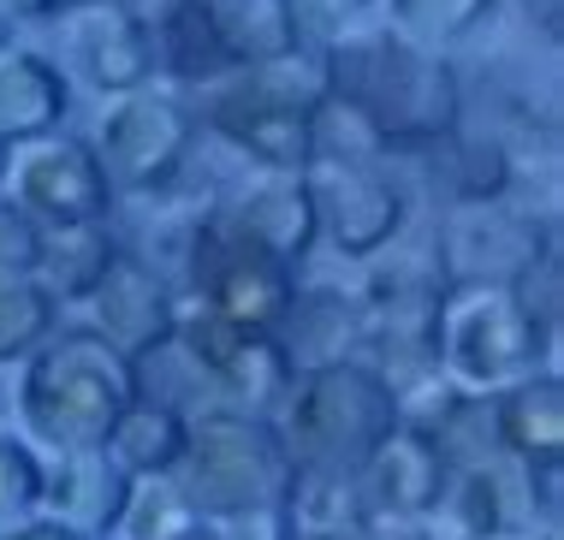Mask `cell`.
I'll list each match as a JSON object with an SVG mask.
<instances>
[{
  "label": "cell",
  "instance_id": "cell-1",
  "mask_svg": "<svg viewBox=\"0 0 564 540\" xmlns=\"http://www.w3.org/2000/svg\"><path fill=\"white\" fill-rule=\"evenodd\" d=\"M327 101L375 137V149H440L464 126V84L452 60L392 36L387 24H357L322 48Z\"/></svg>",
  "mask_w": 564,
  "mask_h": 540
},
{
  "label": "cell",
  "instance_id": "cell-2",
  "mask_svg": "<svg viewBox=\"0 0 564 540\" xmlns=\"http://www.w3.org/2000/svg\"><path fill=\"white\" fill-rule=\"evenodd\" d=\"M327 107L322 48H292L262 66H232L203 89V119L256 173H303L315 154V119Z\"/></svg>",
  "mask_w": 564,
  "mask_h": 540
},
{
  "label": "cell",
  "instance_id": "cell-3",
  "mask_svg": "<svg viewBox=\"0 0 564 540\" xmlns=\"http://www.w3.org/2000/svg\"><path fill=\"white\" fill-rule=\"evenodd\" d=\"M137 392H143L137 363H126L89 327H66L36 357H24L19 415L24 434L48 452H101Z\"/></svg>",
  "mask_w": 564,
  "mask_h": 540
},
{
  "label": "cell",
  "instance_id": "cell-4",
  "mask_svg": "<svg viewBox=\"0 0 564 540\" xmlns=\"http://www.w3.org/2000/svg\"><path fill=\"white\" fill-rule=\"evenodd\" d=\"M280 434L292 469H327V475H357L375 457V445L404 422L392 386L369 363H327L303 368L285 386L280 410L268 415Z\"/></svg>",
  "mask_w": 564,
  "mask_h": 540
},
{
  "label": "cell",
  "instance_id": "cell-5",
  "mask_svg": "<svg viewBox=\"0 0 564 540\" xmlns=\"http://www.w3.org/2000/svg\"><path fill=\"white\" fill-rule=\"evenodd\" d=\"M292 457L268 415H243L226 404H208L185 428V457L173 469V487L191 499L203 522H226L243 511L285 505L292 493Z\"/></svg>",
  "mask_w": 564,
  "mask_h": 540
},
{
  "label": "cell",
  "instance_id": "cell-6",
  "mask_svg": "<svg viewBox=\"0 0 564 540\" xmlns=\"http://www.w3.org/2000/svg\"><path fill=\"white\" fill-rule=\"evenodd\" d=\"M440 380L464 398H494L535 368H553V333L535 327L511 285H446L440 298Z\"/></svg>",
  "mask_w": 564,
  "mask_h": 540
},
{
  "label": "cell",
  "instance_id": "cell-7",
  "mask_svg": "<svg viewBox=\"0 0 564 540\" xmlns=\"http://www.w3.org/2000/svg\"><path fill=\"white\" fill-rule=\"evenodd\" d=\"M191 143H196V114L173 89L143 84L131 96L108 101L89 154L101 161V179H108L113 196H166L191 166Z\"/></svg>",
  "mask_w": 564,
  "mask_h": 540
},
{
  "label": "cell",
  "instance_id": "cell-8",
  "mask_svg": "<svg viewBox=\"0 0 564 540\" xmlns=\"http://www.w3.org/2000/svg\"><path fill=\"white\" fill-rule=\"evenodd\" d=\"M185 285H191L196 309H208L215 321H232V327H250V333H280L285 309L297 298V268L238 244L203 208L191 231V250H185Z\"/></svg>",
  "mask_w": 564,
  "mask_h": 540
},
{
  "label": "cell",
  "instance_id": "cell-9",
  "mask_svg": "<svg viewBox=\"0 0 564 540\" xmlns=\"http://www.w3.org/2000/svg\"><path fill=\"white\" fill-rule=\"evenodd\" d=\"M303 191L315 208V238H327L345 261H375L404 231V191L380 166V154L315 149L303 166Z\"/></svg>",
  "mask_w": 564,
  "mask_h": 540
},
{
  "label": "cell",
  "instance_id": "cell-10",
  "mask_svg": "<svg viewBox=\"0 0 564 540\" xmlns=\"http://www.w3.org/2000/svg\"><path fill=\"white\" fill-rule=\"evenodd\" d=\"M0 203L30 226H96L113 214V191L84 137H36L0 154Z\"/></svg>",
  "mask_w": 564,
  "mask_h": 540
},
{
  "label": "cell",
  "instance_id": "cell-11",
  "mask_svg": "<svg viewBox=\"0 0 564 540\" xmlns=\"http://www.w3.org/2000/svg\"><path fill=\"white\" fill-rule=\"evenodd\" d=\"M166 350H178L226 398V410H243V415H273L297 375L273 333L232 327V321H215L208 309H178V327Z\"/></svg>",
  "mask_w": 564,
  "mask_h": 540
},
{
  "label": "cell",
  "instance_id": "cell-12",
  "mask_svg": "<svg viewBox=\"0 0 564 540\" xmlns=\"http://www.w3.org/2000/svg\"><path fill=\"white\" fill-rule=\"evenodd\" d=\"M546 250H558V231L541 214L511 203H452L434 261L446 285H517Z\"/></svg>",
  "mask_w": 564,
  "mask_h": 540
},
{
  "label": "cell",
  "instance_id": "cell-13",
  "mask_svg": "<svg viewBox=\"0 0 564 540\" xmlns=\"http://www.w3.org/2000/svg\"><path fill=\"white\" fill-rule=\"evenodd\" d=\"M173 327H178V298L166 285V273L149 268L137 250H119L108 280L89 291V333L108 338L119 357L143 368L173 345Z\"/></svg>",
  "mask_w": 564,
  "mask_h": 540
},
{
  "label": "cell",
  "instance_id": "cell-14",
  "mask_svg": "<svg viewBox=\"0 0 564 540\" xmlns=\"http://www.w3.org/2000/svg\"><path fill=\"white\" fill-rule=\"evenodd\" d=\"M208 214L232 231L238 244L262 250L285 268H303L315 238V208H310V191H303V173H250L238 179L232 191H220Z\"/></svg>",
  "mask_w": 564,
  "mask_h": 540
},
{
  "label": "cell",
  "instance_id": "cell-15",
  "mask_svg": "<svg viewBox=\"0 0 564 540\" xmlns=\"http://www.w3.org/2000/svg\"><path fill=\"white\" fill-rule=\"evenodd\" d=\"M54 30H59V54L101 96H131V89H143L155 77L149 24L126 7H59Z\"/></svg>",
  "mask_w": 564,
  "mask_h": 540
},
{
  "label": "cell",
  "instance_id": "cell-16",
  "mask_svg": "<svg viewBox=\"0 0 564 540\" xmlns=\"http://www.w3.org/2000/svg\"><path fill=\"white\" fill-rule=\"evenodd\" d=\"M446 482H452V463L410 422L392 428V434L375 445V457L357 469V493H362L369 522H429Z\"/></svg>",
  "mask_w": 564,
  "mask_h": 540
},
{
  "label": "cell",
  "instance_id": "cell-17",
  "mask_svg": "<svg viewBox=\"0 0 564 540\" xmlns=\"http://www.w3.org/2000/svg\"><path fill=\"white\" fill-rule=\"evenodd\" d=\"M126 499H131V482L113 469L108 452H54V463H42L36 517L78 540L113 534L119 517H126Z\"/></svg>",
  "mask_w": 564,
  "mask_h": 540
},
{
  "label": "cell",
  "instance_id": "cell-18",
  "mask_svg": "<svg viewBox=\"0 0 564 540\" xmlns=\"http://www.w3.org/2000/svg\"><path fill=\"white\" fill-rule=\"evenodd\" d=\"M487 415H494V440L499 457L523 463H564V380L558 368H535L517 386L487 398Z\"/></svg>",
  "mask_w": 564,
  "mask_h": 540
},
{
  "label": "cell",
  "instance_id": "cell-19",
  "mask_svg": "<svg viewBox=\"0 0 564 540\" xmlns=\"http://www.w3.org/2000/svg\"><path fill=\"white\" fill-rule=\"evenodd\" d=\"M66 107H72V84L48 54H36V48L0 54V149L36 143V137L59 131Z\"/></svg>",
  "mask_w": 564,
  "mask_h": 540
},
{
  "label": "cell",
  "instance_id": "cell-20",
  "mask_svg": "<svg viewBox=\"0 0 564 540\" xmlns=\"http://www.w3.org/2000/svg\"><path fill=\"white\" fill-rule=\"evenodd\" d=\"M285 345V357L292 368H327V363H350L357 357V338H362V315H357V291H333V285H315L303 291L292 309H285L280 333H273Z\"/></svg>",
  "mask_w": 564,
  "mask_h": 540
},
{
  "label": "cell",
  "instance_id": "cell-21",
  "mask_svg": "<svg viewBox=\"0 0 564 540\" xmlns=\"http://www.w3.org/2000/svg\"><path fill=\"white\" fill-rule=\"evenodd\" d=\"M185 428L191 415L178 404H166L155 392H137L126 415L113 422V434L101 452L113 457V469L126 475V482H155V475H173L178 457H185Z\"/></svg>",
  "mask_w": 564,
  "mask_h": 540
},
{
  "label": "cell",
  "instance_id": "cell-22",
  "mask_svg": "<svg viewBox=\"0 0 564 540\" xmlns=\"http://www.w3.org/2000/svg\"><path fill=\"white\" fill-rule=\"evenodd\" d=\"M126 244L108 231V220L96 226H42V250H36V280L54 303H89V291L108 280L113 256Z\"/></svg>",
  "mask_w": 564,
  "mask_h": 540
},
{
  "label": "cell",
  "instance_id": "cell-23",
  "mask_svg": "<svg viewBox=\"0 0 564 540\" xmlns=\"http://www.w3.org/2000/svg\"><path fill=\"white\" fill-rule=\"evenodd\" d=\"M149 48H155V72H166L185 89H208L232 72V60H226L203 0H178L173 12H161V19L149 24Z\"/></svg>",
  "mask_w": 564,
  "mask_h": 540
},
{
  "label": "cell",
  "instance_id": "cell-24",
  "mask_svg": "<svg viewBox=\"0 0 564 540\" xmlns=\"http://www.w3.org/2000/svg\"><path fill=\"white\" fill-rule=\"evenodd\" d=\"M203 12H208V24H215L232 66H262V60L303 48L285 0H203Z\"/></svg>",
  "mask_w": 564,
  "mask_h": 540
},
{
  "label": "cell",
  "instance_id": "cell-25",
  "mask_svg": "<svg viewBox=\"0 0 564 540\" xmlns=\"http://www.w3.org/2000/svg\"><path fill=\"white\" fill-rule=\"evenodd\" d=\"M285 517H292V534L297 540H315V534H362V529H369L357 475H327V469H297L292 475Z\"/></svg>",
  "mask_w": 564,
  "mask_h": 540
},
{
  "label": "cell",
  "instance_id": "cell-26",
  "mask_svg": "<svg viewBox=\"0 0 564 540\" xmlns=\"http://www.w3.org/2000/svg\"><path fill=\"white\" fill-rule=\"evenodd\" d=\"M494 7L499 0H380L392 36L416 42V48H434V54L464 42Z\"/></svg>",
  "mask_w": 564,
  "mask_h": 540
},
{
  "label": "cell",
  "instance_id": "cell-27",
  "mask_svg": "<svg viewBox=\"0 0 564 540\" xmlns=\"http://www.w3.org/2000/svg\"><path fill=\"white\" fill-rule=\"evenodd\" d=\"M446 173H452V203H506L517 166L506 161V149L494 143L487 131H469L457 126L446 137Z\"/></svg>",
  "mask_w": 564,
  "mask_h": 540
},
{
  "label": "cell",
  "instance_id": "cell-28",
  "mask_svg": "<svg viewBox=\"0 0 564 540\" xmlns=\"http://www.w3.org/2000/svg\"><path fill=\"white\" fill-rule=\"evenodd\" d=\"M119 534L126 540H203L208 522L191 511V499L173 487V475H155V482H131Z\"/></svg>",
  "mask_w": 564,
  "mask_h": 540
},
{
  "label": "cell",
  "instance_id": "cell-29",
  "mask_svg": "<svg viewBox=\"0 0 564 540\" xmlns=\"http://www.w3.org/2000/svg\"><path fill=\"white\" fill-rule=\"evenodd\" d=\"M59 333V303L36 280H0V363L36 357Z\"/></svg>",
  "mask_w": 564,
  "mask_h": 540
},
{
  "label": "cell",
  "instance_id": "cell-30",
  "mask_svg": "<svg viewBox=\"0 0 564 540\" xmlns=\"http://www.w3.org/2000/svg\"><path fill=\"white\" fill-rule=\"evenodd\" d=\"M42 505V457L24 440L0 434V534L36 517Z\"/></svg>",
  "mask_w": 564,
  "mask_h": 540
},
{
  "label": "cell",
  "instance_id": "cell-31",
  "mask_svg": "<svg viewBox=\"0 0 564 540\" xmlns=\"http://www.w3.org/2000/svg\"><path fill=\"white\" fill-rule=\"evenodd\" d=\"M369 7H375V0H285V12H292L303 48H327L333 36L357 30V19H362Z\"/></svg>",
  "mask_w": 564,
  "mask_h": 540
},
{
  "label": "cell",
  "instance_id": "cell-32",
  "mask_svg": "<svg viewBox=\"0 0 564 540\" xmlns=\"http://www.w3.org/2000/svg\"><path fill=\"white\" fill-rule=\"evenodd\" d=\"M42 250V226H30L19 208L0 203V280H30Z\"/></svg>",
  "mask_w": 564,
  "mask_h": 540
},
{
  "label": "cell",
  "instance_id": "cell-33",
  "mask_svg": "<svg viewBox=\"0 0 564 540\" xmlns=\"http://www.w3.org/2000/svg\"><path fill=\"white\" fill-rule=\"evenodd\" d=\"M215 540H297L292 534V517L285 505H268V511H243V517H226V522H208Z\"/></svg>",
  "mask_w": 564,
  "mask_h": 540
},
{
  "label": "cell",
  "instance_id": "cell-34",
  "mask_svg": "<svg viewBox=\"0 0 564 540\" xmlns=\"http://www.w3.org/2000/svg\"><path fill=\"white\" fill-rule=\"evenodd\" d=\"M517 7L529 12V24H541L546 42H558V30H564V0H517Z\"/></svg>",
  "mask_w": 564,
  "mask_h": 540
},
{
  "label": "cell",
  "instance_id": "cell-35",
  "mask_svg": "<svg viewBox=\"0 0 564 540\" xmlns=\"http://www.w3.org/2000/svg\"><path fill=\"white\" fill-rule=\"evenodd\" d=\"M362 540H434V534L422 529V522H369Z\"/></svg>",
  "mask_w": 564,
  "mask_h": 540
},
{
  "label": "cell",
  "instance_id": "cell-36",
  "mask_svg": "<svg viewBox=\"0 0 564 540\" xmlns=\"http://www.w3.org/2000/svg\"><path fill=\"white\" fill-rule=\"evenodd\" d=\"M0 7L12 12V24H24V19H54L66 0H0Z\"/></svg>",
  "mask_w": 564,
  "mask_h": 540
},
{
  "label": "cell",
  "instance_id": "cell-37",
  "mask_svg": "<svg viewBox=\"0 0 564 540\" xmlns=\"http://www.w3.org/2000/svg\"><path fill=\"white\" fill-rule=\"evenodd\" d=\"M0 540H78V534H66V529H54V522L30 517V522H19V529H7Z\"/></svg>",
  "mask_w": 564,
  "mask_h": 540
},
{
  "label": "cell",
  "instance_id": "cell-38",
  "mask_svg": "<svg viewBox=\"0 0 564 540\" xmlns=\"http://www.w3.org/2000/svg\"><path fill=\"white\" fill-rule=\"evenodd\" d=\"M487 540H558L553 529H506V534H487Z\"/></svg>",
  "mask_w": 564,
  "mask_h": 540
},
{
  "label": "cell",
  "instance_id": "cell-39",
  "mask_svg": "<svg viewBox=\"0 0 564 540\" xmlns=\"http://www.w3.org/2000/svg\"><path fill=\"white\" fill-rule=\"evenodd\" d=\"M12 30H19V24H12V12H7V7H0V54H7V48H12Z\"/></svg>",
  "mask_w": 564,
  "mask_h": 540
},
{
  "label": "cell",
  "instance_id": "cell-40",
  "mask_svg": "<svg viewBox=\"0 0 564 540\" xmlns=\"http://www.w3.org/2000/svg\"><path fill=\"white\" fill-rule=\"evenodd\" d=\"M66 7H126V0H66Z\"/></svg>",
  "mask_w": 564,
  "mask_h": 540
},
{
  "label": "cell",
  "instance_id": "cell-41",
  "mask_svg": "<svg viewBox=\"0 0 564 540\" xmlns=\"http://www.w3.org/2000/svg\"><path fill=\"white\" fill-rule=\"evenodd\" d=\"M315 540H362V534H315Z\"/></svg>",
  "mask_w": 564,
  "mask_h": 540
},
{
  "label": "cell",
  "instance_id": "cell-42",
  "mask_svg": "<svg viewBox=\"0 0 564 540\" xmlns=\"http://www.w3.org/2000/svg\"><path fill=\"white\" fill-rule=\"evenodd\" d=\"M203 540H215V534H203Z\"/></svg>",
  "mask_w": 564,
  "mask_h": 540
},
{
  "label": "cell",
  "instance_id": "cell-43",
  "mask_svg": "<svg viewBox=\"0 0 564 540\" xmlns=\"http://www.w3.org/2000/svg\"><path fill=\"white\" fill-rule=\"evenodd\" d=\"M0 154H7V149H0Z\"/></svg>",
  "mask_w": 564,
  "mask_h": 540
}]
</instances>
